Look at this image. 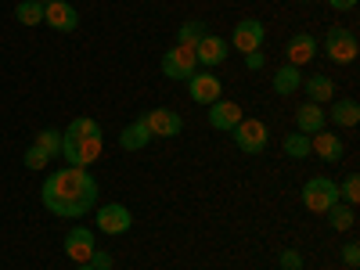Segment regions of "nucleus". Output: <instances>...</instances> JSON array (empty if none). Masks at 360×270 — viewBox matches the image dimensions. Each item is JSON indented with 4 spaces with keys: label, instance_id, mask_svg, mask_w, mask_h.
I'll return each instance as SVG.
<instances>
[{
    "label": "nucleus",
    "instance_id": "obj_7",
    "mask_svg": "<svg viewBox=\"0 0 360 270\" xmlns=\"http://www.w3.org/2000/svg\"><path fill=\"white\" fill-rule=\"evenodd\" d=\"M162 72L166 79H191L198 72V62H195V47H173L162 54Z\"/></svg>",
    "mask_w": 360,
    "mask_h": 270
},
{
    "label": "nucleus",
    "instance_id": "obj_16",
    "mask_svg": "<svg viewBox=\"0 0 360 270\" xmlns=\"http://www.w3.org/2000/svg\"><path fill=\"white\" fill-rule=\"evenodd\" d=\"M317 37L314 33H295L292 40H288V47H285V54H288V65H295V69H303V65H310L314 58H317Z\"/></svg>",
    "mask_w": 360,
    "mask_h": 270
},
{
    "label": "nucleus",
    "instance_id": "obj_17",
    "mask_svg": "<svg viewBox=\"0 0 360 270\" xmlns=\"http://www.w3.org/2000/svg\"><path fill=\"white\" fill-rule=\"evenodd\" d=\"M299 90H307V98L314 105H332L335 101V79L324 76V72H314V76H303Z\"/></svg>",
    "mask_w": 360,
    "mask_h": 270
},
{
    "label": "nucleus",
    "instance_id": "obj_6",
    "mask_svg": "<svg viewBox=\"0 0 360 270\" xmlns=\"http://www.w3.org/2000/svg\"><path fill=\"white\" fill-rule=\"evenodd\" d=\"M44 25H51L54 33H76L79 11L69 4V0H44Z\"/></svg>",
    "mask_w": 360,
    "mask_h": 270
},
{
    "label": "nucleus",
    "instance_id": "obj_30",
    "mask_svg": "<svg viewBox=\"0 0 360 270\" xmlns=\"http://www.w3.org/2000/svg\"><path fill=\"white\" fill-rule=\"evenodd\" d=\"M281 270H303V252L299 249H281Z\"/></svg>",
    "mask_w": 360,
    "mask_h": 270
},
{
    "label": "nucleus",
    "instance_id": "obj_29",
    "mask_svg": "<svg viewBox=\"0 0 360 270\" xmlns=\"http://www.w3.org/2000/svg\"><path fill=\"white\" fill-rule=\"evenodd\" d=\"M25 166H29V169H47V166H51V155L40 152L37 144H29V148H25Z\"/></svg>",
    "mask_w": 360,
    "mask_h": 270
},
{
    "label": "nucleus",
    "instance_id": "obj_5",
    "mask_svg": "<svg viewBox=\"0 0 360 270\" xmlns=\"http://www.w3.org/2000/svg\"><path fill=\"white\" fill-rule=\"evenodd\" d=\"M234 144H238V152H245V155H259L266 152V141H270V130L263 119H242L234 130Z\"/></svg>",
    "mask_w": 360,
    "mask_h": 270
},
{
    "label": "nucleus",
    "instance_id": "obj_2",
    "mask_svg": "<svg viewBox=\"0 0 360 270\" xmlns=\"http://www.w3.org/2000/svg\"><path fill=\"white\" fill-rule=\"evenodd\" d=\"M101 148H105V134L101 137H72V134H62V155L69 159V166L86 169L90 162H98Z\"/></svg>",
    "mask_w": 360,
    "mask_h": 270
},
{
    "label": "nucleus",
    "instance_id": "obj_9",
    "mask_svg": "<svg viewBox=\"0 0 360 270\" xmlns=\"http://www.w3.org/2000/svg\"><path fill=\"white\" fill-rule=\"evenodd\" d=\"M141 119H144V127L152 130V137H180V130H184V119L173 108H148Z\"/></svg>",
    "mask_w": 360,
    "mask_h": 270
},
{
    "label": "nucleus",
    "instance_id": "obj_21",
    "mask_svg": "<svg viewBox=\"0 0 360 270\" xmlns=\"http://www.w3.org/2000/svg\"><path fill=\"white\" fill-rule=\"evenodd\" d=\"M299 83H303V72H299L295 65H281L274 72V94L278 98H288V94H295V90H299Z\"/></svg>",
    "mask_w": 360,
    "mask_h": 270
},
{
    "label": "nucleus",
    "instance_id": "obj_23",
    "mask_svg": "<svg viewBox=\"0 0 360 270\" xmlns=\"http://www.w3.org/2000/svg\"><path fill=\"white\" fill-rule=\"evenodd\" d=\"M205 33H209L205 22H202V18H191V22H184V25L176 29V44H180V47H198V40H202Z\"/></svg>",
    "mask_w": 360,
    "mask_h": 270
},
{
    "label": "nucleus",
    "instance_id": "obj_13",
    "mask_svg": "<svg viewBox=\"0 0 360 270\" xmlns=\"http://www.w3.org/2000/svg\"><path fill=\"white\" fill-rule=\"evenodd\" d=\"M94 249H98V242H94V231L90 227H72L65 234V256L72 263H86L90 256H94Z\"/></svg>",
    "mask_w": 360,
    "mask_h": 270
},
{
    "label": "nucleus",
    "instance_id": "obj_19",
    "mask_svg": "<svg viewBox=\"0 0 360 270\" xmlns=\"http://www.w3.org/2000/svg\"><path fill=\"white\" fill-rule=\"evenodd\" d=\"M155 137H152V130L144 127V119L137 115L130 127H123V134H119V148H123V152H141V148H148Z\"/></svg>",
    "mask_w": 360,
    "mask_h": 270
},
{
    "label": "nucleus",
    "instance_id": "obj_22",
    "mask_svg": "<svg viewBox=\"0 0 360 270\" xmlns=\"http://www.w3.org/2000/svg\"><path fill=\"white\" fill-rule=\"evenodd\" d=\"M328 224H332L335 231H353V224H356V213H353V205H346L342 198L332 205V209H328Z\"/></svg>",
    "mask_w": 360,
    "mask_h": 270
},
{
    "label": "nucleus",
    "instance_id": "obj_18",
    "mask_svg": "<svg viewBox=\"0 0 360 270\" xmlns=\"http://www.w3.org/2000/svg\"><path fill=\"white\" fill-rule=\"evenodd\" d=\"M324 123H328L324 105H314V101H307V105H299V108H295V130H299V134L314 137V134H321V130H324Z\"/></svg>",
    "mask_w": 360,
    "mask_h": 270
},
{
    "label": "nucleus",
    "instance_id": "obj_3",
    "mask_svg": "<svg viewBox=\"0 0 360 270\" xmlns=\"http://www.w3.org/2000/svg\"><path fill=\"white\" fill-rule=\"evenodd\" d=\"M339 202V184L332 176H310L303 184V205L310 213H328Z\"/></svg>",
    "mask_w": 360,
    "mask_h": 270
},
{
    "label": "nucleus",
    "instance_id": "obj_31",
    "mask_svg": "<svg viewBox=\"0 0 360 270\" xmlns=\"http://www.w3.org/2000/svg\"><path fill=\"white\" fill-rule=\"evenodd\" d=\"M342 263L346 266H360V245L356 242H346L342 245Z\"/></svg>",
    "mask_w": 360,
    "mask_h": 270
},
{
    "label": "nucleus",
    "instance_id": "obj_26",
    "mask_svg": "<svg viewBox=\"0 0 360 270\" xmlns=\"http://www.w3.org/2000/svg\"><path fill=\"white\" fill-rule=\"evenodd\" d=\"M33 144L40 148V152H47L51 159H54V155H62V130H40Z\"/></svg>",
    "mask_w": 360,
    "mask_h": 270
},
{
    "label": "nucleus",
    "instance_id": "obj_1",
    "mask_svg": "<svg viewBox=\"0 0 360 270\" xmlns=\"http://www.w3.org/2000/svg\"><path fill=\"white\" fill-rule=\"evenodd\" d=\"M40 202L54 217L79 220L83 213H90L98 205V180L90 176V169H79V166L54 169L40 188Z\"/></svg>",
    "mask_w": 360,
    "mask_h": 270
},
{
    "label": "nucleus",
    "instance_id": "obj_10",
    "mask_svg": "<svg viewBox=\"0 0 360 270\" xmlns=\"http://www.w3.org/2000/svg\"><path fill=\"white\" fill-rule=\"evenodd\" d=\"M188 94H191V101H195V105H205V108H209L213 101H220V98H224V83L205 69V72H195V76L188 79Z\"/></svg>",
    "mask_w": 360,
    "mask_h": 270
},
{
    "label": "nucleus",
    "instance_id": "obj_24",
    "mask_svg": "<svg viewBox=\"0 0 360 270\" xmlns=\"http://www.w3.org/2000/svg\"><path fill=\"white\" fill-rule=\"evenodd\" d=\"M281 152H285L288 159H307V155H310V137L299 134V130H292V134L281 141Z\"/></svg>",
    "mask_w": 360,
    "mask_h": 270
},
{
    "label": "nucleus",
    "instance_id": "obj_28",
    "mask_svg": "<svg viewBox=\"0 0 360 270\" xmlns=\"http://www.w3.org/2000/svg\"><path fill=\"white\" fill-rule=\"evenodd\" d=\"M339 198H342L346 205H356V202H360V173H346L342 188H339Z\"/></svg>",
    "mask_w": 360,
    "mask_h": 270
},
{
    "label": "nucleus",
    "instance_id": "obj_25",
    "mask_svg": "<svg viewBox=\"0 0 360 270\" xmlns=\"http://www.w3.org/2000/svg\"><path fill=\"white\" fill-rule=\"evenodd\" d=\"M15 18L22 25H44V0H22L15 8Z\"/></svg>",
    "mask_w": 360,
    "mask_h": 270
},
{
    "label": "nucleus",
    "instance_id": "obj_27",
    "mask_svg": "<svg viewBox=\"0 0 360 270\" xmlns=\"http://www.w3.org/2000/svg\"><path fill=\"white\" fill-rule=\"evenodd\" d=\"M65 134H72V137H101V127L94 123V119L79 115V119H72V123H69V130H65Z\"/></svg>",
    "mask_w": 360,
    "mask_h": 270
},
{
    "label": "nucleus",
    "instance_id": "obj_8",
    "mask_svg": "<svg viewBox=\"0 0 360 270\" xmlns=\"http://www.w3.org/2000/svg\"><path fill=\"white\" fill-rule=\"evenodd\" d=\"M130 227H134V213H130L127 205L108 202V205H101V209H98V231H101V234L115 238V234H127Z\"/></svg>",
    "mask_w": 360,
    "mask_h": 270
},
{
    "label": "nucleus",
    "instance_id": "obj_15",
    "mask_svg": "<svg viewBox=\"0 0 360 270\" xmlns=\"http://www.w3.org/2000/svg\"><path fill=\"white\" fill-rule=\"evenodd\" d=\"M195 62H198L202 69H217V65H224V62H227V44H224V37L205 33V37L198 40V47H195Z\"/></svg>",
    "mask_w": 360,
    "mask_h": 270
},
{
    "label": "nucleus",
    "instance_id": "obj_33",
    "mask_svg": "<svg viewBox=\"0 0 360 270\" xmlns=\"http://www.w3.org/2000/svg\"><path fill=\"white\" fill-rule=\"evenodd\" d=\"M263 65H266L263 51H249V54H245V69H249V72H256V69H263Z\"/></svg>",
    "mask_w": 360,
    "mask_h": 270
},
{
    "label": "nucleus",
    "instance_id": "obj_34",
    "mask_svg": "<svg viewBox=\"0 0 360 270\" xmlns=\"http://www.w3.org/2000/svg\"><path fill=\"white\" fill-rule=\"evenodd\" d=\"M328 8H335V11H353L356 0H328Z\"/></svg>",
    "mask_w": 360,
    "mask_h": 270
},
{
    "label": "nucleus",
    "instance_id": "obj_32",
    "mask_svg": "<svg viewBox=\"0 0 360 270\" xmlns=\"http://www.w3.org/2000/svg\"><path fill=\"white\" fill-rule=\"evenodd\" d=\"M86 263L94 266V270H112V266H115V259H112L108 252H98V249H94V256H90Z\"/></svg>",
    "mask_w": 360,
    "mask_h": 270
},
{
    "label": "nucleus",
    "instance_id": "obj_20",
    "mask_svg": "<svg viewBox=\"0 0 360 270\" xmlns=\"http://www.w3.org/2000/svg\"><path fill=\"white\" fill-rule=\"evenodd\" d=\"M324 115L332 119L335 127L353 130V127L360 123V105H356L353 98H339V101H332V108H324Z\"/></svg>",
    "mask_w": 360,
    "mask_h": 270
},
{
    "label": "nucleus",
    "instance_id": "obj_4",
    "mask_svg": "<svg viewBox=\"0 0 360 270\" xmlns=\"http://www.w3.org/2000/svg\"><path fill=\"white\" fill-rule=\"evenodd\" d=\"M356 51H360V44H356V33H353V29H342V25L328 29V37H324V54L332 58L335 65L356 62Z\"/></svg>",
    "mask_w": 360,
    "mask_h": 270
},
{
    "label": "nucleus",
    "instance_id": "obj_35",
    "mask_svg": "<svg viewBox=\"0 0 360 270\" xmlns=\"http://www.w3.org/2000/svg\"><path fill=\"white\" fill-rule=\"evenodd\" d=\"M76 270H94V266H90V263H76Z\"/></svg>",
    "mask_w": 360,
    "mask_h": 270
},
{
    "label": "nucleus",
    "instance_id": "obj_12",
    "mask_svg": "<svg viewBox=\"0 0 360 270\" xmlns=\"http://www.w3.org/2000/svg\"><path fill=\"white\" fill-rule=\"evenodd\" d=\"M242 119H245V112H242V105H238V101H213V105H209V127H213V130H220V134H231L238 123H242Z\"/></svg>",
    "mask_w": 360,
    "mask_h": 270
},
{
    "label": "nucleus",
    "instance_id": "obj_14",
    "mask_svg": "<svg viewBox=\"0 0 360 270\" xmlns=\"http://www.w3.org/2000/svg\"><path fill=\"white\" fill-rule=\"evenodd\" d=\"M310 152H314L321 162L335 166V162L346 155V148H342V137H339V134H332V130H321V134H314V137H310Z\"/></svg>",
    "mask_w": 360,
    "mask_h": 270
},
{
    "label": "nucleus",
    "instance_id": "obj_11",
    "mask_svg": "<svg viewBox=\"0 0 360 270\" xmlns=\"http://www.w3.org/2000/svg\"><path fill=\"white\" fill-rule=\"evenodd\" d=\"M263 40H266V29H263V22H259V18H242V22L234 25V33H231L234 51H242V54L259 51V47H263Z\"/></svg>",
    "mask_w": 360,
    "mask_h": 270
}]
</instances>
